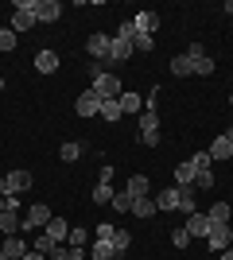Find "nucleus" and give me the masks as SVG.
I'll return each instance as SVG.
<instances>
[{
  "mask_svg": "<svg viewBox=\"0 0 233 260\" xmlns=\"http://www.w3.org/2000/svg\"><path fill=\"white\" fill-rule=\"evenodd\" d=\"M132 23H136V31H140V35H152L155 27H159V12H136Z\"/></svg>",
  "mask_w": 233,
  "mask_h": 260,
  "instance_id": "11",
  "label": "nucleus"
},
{
  "mask_svg": "<svg viewBox=\"0 0 233 260\" xmlns=\"http://www.w3.org/2000/svg\"><path fill=\"white\" fill-rule=\"evenodd\" d=\"M31 249H35V252H43V256H47V252L55 249V241L47 237V233H39V237H35V245H31Z\"/></svg>",
  "mask_w": 233,
  "mask_h": 260,
  "instance_id": "40",
  "label": "nucleus"
},
{
  "mask_svg": "<svg viewBox=\"0 0 233 260\" xmlns=\"http://www.w3.org/2000/svg\"><path fill=\"white\" fill-rule=\"evenodd\" d=\"M4 210H16V214H20V194H8V198H4Z\"/></svg>",
  "mask_w": 233,
  "mask_h": 260,
  "instance_id": "46",
  "label": "nucleus"
},
{
  "mask_svg": "<svg viewBox=\"0 0 233 260\" xmlns=\"http://www.w3.org/2000/svg\"><path fill=\"white\" fill-rule=\"evenodd\" d=\"M171 245H175V249H187V245H190L187 225H175V229H171Z\"/></svg>",
  "mask_w": 233,
  "mask_h": 260,
  "instance_id": "34",
  "label": "nucleus"
},
{
  "mask_svg": "<svg viewBox=\"0 0 233 260\" xmlns=\"http://www.w3.org/2000/svg\"><path fill=\"white\" fill-rule=\"evenodd\" d=\"M187 233H190V241H194V237H206V233H210V217L202 214V210L187 214Z\"/></svg>",
  "mask_w": 233,
  "mask_h": 260,
  "instance_id": "9",
  "label": "nucleus"
},
{
  "mask_svg": "<svg viewBox=\"0 0 233 260\" xmlns=\"http://www.w3.org/2000/svg\"><path fill=\"white\" fill-rule=\"evenodd\" d=\"M183 54H190V58H202V54H206V47H202V43H190Z\"/></svg>",
  "mask_w": 233,
  "mask_h": 260,
  "instance_id": "44",
  "label": "nucleus"
},
{
  "mask_svg": "<svg viewBox=\"0 0 233 260\" xmlns=\"http://www.w3.org/2000/svg\"><path fill=\"white\" fill-rule=\"evenodd\" d=\"M113 210H117V214H128V210H132V194H128V190H117V194H113V202H109Z\"/></svg>",
  "mask_w": 233,
  "mask_h": 260,
  "instance_id": "30",
  "label": "nucleus"
},
{
  "mask_svg": "<svg viewBox=\"0 0 233 260\" xmlns=\"http://www.w3.org/2000/svg\"><path fill=\"white\" fill-rule=\"evenodd\" d=\"M194 74H198V78H210V74H214V58H210V54L194 58Z\"/></svg>",
  "mask_w": 233,
  "mask_h": 260,
  "instance_id": "33",
  "label": "nucleus"
},
{
  "mask_svg": "<svg viewBox=\"0 0 233 260\" xmlns=\"http://www.w3.org/2000/svg\"><path fill=\"white\" fill-rule=\"evenodd\" d=\"M171 74L175 78H190L194 74V58H190V54H175V58H171Z\"/></svg>",
  "mask_w": 233,
  "mask_h": 260,
  "instance_id": "18",
  "label": "nucleus"
},
{
  "mask_svg": "<svg viewBox=\"0 0 233 260\" xmlns=\"http://www.w3.org/2000/svg\"><path fill=\"white\" fill-rule=\"evenodd\" d=\"M218 256H222V260H233V249H225V252H218Z\"/></svg>",
  "mask_w": 233,
  "mask_h": 260,
  "instance_id": "48",
  "label": "nucleus"
},
{
  "mask_svg": "<svg viewBox=\"0 0 233 260\" xmlns=\"http://www.w3.org/2000/svg\"><path fill=\"white\" fill-rule=\"evenodd\" d=\"M35 0H16V12H12V31L23 35V31H31L35 27Z\"/></svg>",
  "mask_w": 233,
  "mask_h": 260,
  "instance_id": "1",
  "label": "nucleus"
},
{
  "mask_svg": "<svg viewBox=\"0 0 233 260\" xmlns=\"http://www.w3.org/2000/svg\"><path fill=\"white\" fill-rule=\"evenodd\" d=\"M225 140H233V128H229V132H225Z\"/></svg>",
  "mask_w": 233,
  "mask_h": 260,
  "instance_id": "50",
  "label": "nucleus"
},
{
  "mask_svg": "<svg viewBox=\"0 0 233 260\" xmlns=\"http://www.w3.org/2000/svg\"><path fill=\"white\" fill-rule=\"evenodd\" d=\"M86 241H89V229H74L70 225V237H66L70 249H86Z\"/></svg>",
  "mask_w": 233,
  "mask_h": 260,
  "instance_id": "32",
  "label": "nucleus"
},
{
  "mask_svg": "<svg viewBox=\"0 0 233 260\" xmlns=\"http://www.w3.org/2000/svg\"><path fill=\"white\" fill-rule=\"evenodd\" d=\"M194 194H198L194 186H179V210L183 214H194Z\"/></svg>",
  "mask_w": 233,
  "mask_h": 260,
  "instance_id": "26",
  "label": "nucleus"
},
{
  "mask_svg": "<svg viewBox=\"0 0 233 260\" xmlns=\"http://www.w3.org/2000/svg\"><path fill=\"white\" fill-rule=\"evenodd\" d=\"M128 214H132V217H140V221H148V217H155V214H159V210H155V198H132V210H128Z\"/></svg>",
  "mask_w": 233,
  "mask_h": 260,
  "instance_id": "10",
  "label": "nucleus"
},
{
  "mask_svg": "<svg viewBox=\"0 0 233 260\" xmlns=\"http://www.w3.org/2000/svg\"><path fill=\"white\" fill-rule=\"evenodd\" d=\"M58 159H62V163H74V159H82V144L66 140L62 148H58Z\"/></svg>",
  "mask_w": 233,
  "mask_h": 260,
  "instance_id": "27",
  "label": "nucleus"
},
{
  "mask_svg": "<svg viewBox=\"0 0 233 260\" xmlns=\"http://www.w3.org/2000/svg\"><path fill=\"white\" fill-rule=\"evenodd\" d=\"M140 132H159V113H155V109H144V113H140Z\"/></svg>",
  "mask_w": 233,
  "mask_h": 260,
  "instance_id": "28",
  "label": "nucleus"
},
{
  "mask_svg": "<svg viewBox=\"0 0 233 260\" xmlns=\"http://www.w3.org/2000/svg\"><path fill=\"white\" fill-rule=\"evenodd\" d=\"M206 241H210V249H214V252H225V249H233V229H229V225H214V221H210V233H206Z\"/></svg>",
  "mask_w": 233,
  "mask_h": 260,
  "instance_id": "4",
  "label": "nucleus"
},
{
  "mask_svg": "<svg viewBox=\"0 0 233 260\" xmlns=\"http://www.w3.org/2000/svg\"><path fill=\"white\" fill-rule=\"evenodd\" d=\"M194 175H198L194 163H179V167H175V183L179 186H190V183H194Z\"/></svg>",
  "mask_w": 233,
  "mask_h": 260,
  "instance_id": "24",
  "label": "nucleus"
},
{
  "mask_svg": "<svg viewBox=\"0 0 233 260\" xmlns=\"http://www.w3.org/2000/svg\"><path fill=\"white\" fill-rule=\"evenodd\" d=\"M109 47H113V39H109V35H101V31H93L86 39V54H89V58H97V62L109 58Z\"/></svg>",
  "mask_w": 233,
  "mask_h": 260,
  "instance_id": "5",
  "label": "nucleus"
},
{
  "mask_svg": "<svg viewBox=\"0 0 233 260\" xmlns=\"http://www.w3.org/2000/svg\"><path fill=\"white\" fill-rule=\"evenodd\" d=\"M229 155H233V140L218 136V140L210 144V159H229Z\"/></svg>",
  "mask_w": 233,
  "mask_h": 260,
  "instance_id": "23",
  "label": "nucleus"
},
{
  "mask_svg": "<svg viewBox=\"0 0 233 260\" xmlns=\"http://www.w3.org/2000/svg\"><path fill=\"white\" fill-rule=\"evenodd\" d=\"M109 58H113V66L128 62V58H132V43H124V39H113V47H109Z\"/></svg>",
  "mask_w": 233,
  "mask_h": 260,
  "instance_id": "19",
  "label": "nucleus"
},
{
  "mask_svg": "<svg viewBox=\"0 0 233 260\" xmlns=\"http://www.w3.org/2000/svg\"><path fill=\"white\" fill-rule=\"evenodd\" d=\"M140 140H144L148 148H155V144H159V132H140Z\"/></svg>",
  "mask_w": 233,
  "mask_h": 260,
  "instance_id": "45",
  "label": "nucleus"
},
{
  "mask_svg": "<svg viewBox=\"0 0 233 260\" xmlns=\"http://www.w3.org/2000/svg\"><path fill=\"white\" fill-rule=\"evenodd\" d=\"M117 39L132 43V39H136V23H132V20H121V27H117Z\"/></svg>",
  "mask_w": 233,
  "mask_h": 260,
  "instance_id": "36",
  "label": "nucleus"
},
{
  "mask_svg": "<svg viewBox=\"0 0 233 260\" xmlns=\"http://www.w3.org/2000/svg\"><path fill=\"white\" fill-rule=\"evenodd\" d=\"M20 221L23 217L16 214V210H4V214H0V233H4V237H16V233H20Z\"/></svg>",
  "mask_w": 233,
  "mask_h": 260,
  "instance_id": "16",
  "label": "nucleus"
},
{
  "mask_svg": "<svg viewBox=\"0 0 233 260\" xmlns=\"http://www.w3.org/2000/svg\"><path fill=\"white\" fill-rule=\"evenodd\" d=\"M121 113H128V117H140V113H144V98L124 89V93H121Z\"/></svg>",
  "mask_w": 233,
  "mask_h": 260,
  "instance_id": "14",
  "label": "nucleus"
},
{
  "mask_svg": "<svg viewBox=\"0 0 233 260\" xmlns=\"http://www.w3.org/2000/svg\"><path fill=\"white\" fill-rule=\"evenodd\" d=\"M23 260H47V256H43V252H35V249H31V252H27Z\"/></svg>",
  "mask_w": 233,
  "mask_h": 260,
  "instance_id": "47",
  "label": "nucleus"
},
{
  "mask_svg": "<svg viewBox=\"0 0 233 260\" xmlns=\"http://www.w3.org/2000/svg\"><path fill=\"white\" fill-rule=\"evenodd\" d=\"M97 183H109V186H113V167H109V163L97 171Z\"/></svg>",
  "mask_w": 233,
  "mask_h": 260,
  "instance_id": "43",
  "label": "nucleus"
},
{
  "mask_svg": "<svg viewBox=\"0 0 233 260\" xmlns=\"http://www.w3.org/2000/svg\"><path fill=\"white\" fill-rule=\"evenodd\" d=\"M190 163H194V167H198V171H210V152H194V155H190Z\"/></svg>",
  "mask_w": 233,
  "mask_h": 260,
  "instance_id": "41",
  "label": "nucleus"
},
{
  "mask_svg": "<svg viewBox=\"0 0 233 260\" xmlns=\"http://www.w3.org/2000/svg\"><path fill=\"white\" fill-rule=\"evenodd\" d=\"M109 245H113V252H117V260H121L124 252L132 249V233H128V229H121V225H117V229H113V241H109Z\"/></svg>",
  "mask_w": 233,
  "mask_h": 260,
  "instance_id": "12",
  "label": "nucleus"
},
{
  "mask_svg": "<svg viewBox=\"0 0 233 260\" xmlns=\"http://www.w3.org/2000/svg\"><path fill=\"white\" fill-rule=\"evenodd\" d=\"M113 194H117V190H113L109 183H97V186H93V202H97V206H109Z\"/></svg>",
  "mask_w": 233,
  "mask_h": 260,
  "instance_id": "31",
  "label": "nucleus"
},
{
  "mask_svg": "<svg viewBox=\"0 0 233 260\" xmlns=\"http://www.w3.org/2000/svg\"><path fill=\"white\" fill-rule=\"evenodd\" d=\"M43 233L55 241V245H66V237H70V221H66V217H51V221L43 225Z\"/></svg>",
  "mask_w": 233,
  "mask_h": 260,
  "instance_id": "8",
  "label": "nucleus"
},
{
  "mask_svg": "<svg viewBox=\"0 0 233 260\" xmlns=\"http://www.w3.org/2000/svg\"><path fill=\"white\" fill-rule=\"evenodd\" d=\"M101 120H121L124 113H121V101H101V113H97Z\"/></svg>",
  "mask_w": 233,
  "mask_h": 260,
  "instance_id": "29",
  "label": "nucleus"
},
{
  "mask_svg": "<svg viewBox=\"0 0 233 260\" xmlns=\"http://www.w3.org/2000/svg\"><path fill=\"white\" fill-rule=\"evenodd\" d=\"M152 35H140V31H136V39H132V51H152Z\"/></svg>",
  "mask_w": 233,
  "mask_h": 260,
  "instance_id": "42",
  "label": "nucleus"
},
{
  "mask_svg": "<svg viewBox=\"0 0 233 260\" xmlns=\"http://www.w3.org/2000/svg\"><path fill=\"white\" fill-rule=\"evenodd\" d=\"M89 86L97 89L101 101H121V93H124V89H121V74H97Z\"/></svg>",
  "mask_w": 233,
  "mask_h": 260,
  "instance_id": "2",
  "label": "nucleus"
},
{
  "mask_svg": "<svg viewBox=\"0 0 233 260\" xmlns=\"http://www.w3.org/2000/svg\"><path fill=\"white\" fill-rule=\"evenodd\" d=\"M155 210H179V186H167L155 194Z\"/></svg>",
  "mask_w": 233,
  "mask_h": 260,
  "instance_id": "20",
  "label": "nucleus"
},
{
  "mask_svg": "<svg viewBox=\"0 0 233 260\" xmlns=\"http://www.w3.org/2000/svg\"><path fill=\"white\" fill-rule=\"evenodd\" d=\"M4 183H8V194H23V190H31V171L16 167V171L4 175Z\"/></svg>",
  "mask_w": 233,
  "mask_h": 260,
  "instance_id": "6",
  "label": "nucleus"
},
{
  "mask_svg": "<svg viewBox=\"0 0 233 260\" xmlns=\"http://www.w3.org/2000/svg\"><path fill=\"white\" fill-rule=\"evenodd\" d=\"M35 70H39V74H55L58 70V54L55 51H39L35 54Z\"/></svg>",
  "mask_w": 233,
  "mask_h": 260,
  "instance_id": "17",
  "label": "nucleus"
},
{
  "mask_svg": "<svg viewBox=\"0 0 233 260\" xmlns=\"http://www.w3.org/2000/svg\"><path fill=\"white\" fill-rule=\"evenodd\" d=\"M225 12H229V16H233V0H229V4H225Z\"/></svg>",
  "mask_w": 233,
  "mask_h": 260,
  "instance_id": "49",
  "label": "nucleus"
},
{
  "mask_svg": "<svg viewBox=\"0 0 233 260\" xmlns=\"http://www.w3.org/2000/svg\"><path fill=\"white\" fill-rule=\"evenodd\" d=\"M62 16V4L58 0H35V20L39 23H55Z\"/></svg>",
  "mask_w": 233,
  "mask_h": 260,
  "instance_id": "7",
  "label": "nucleus"
},
{
  "mask_svg": "<svg viewBox=\"0 0 233 260\" xmlns=\"http://www.w3.org/2000/svg\"><path fill=\"white\" fill-rule=\"evenodd\" d=\"M124 190H128L132 198H144V194H148V175H128Z\"/></svg>",
  "mask_w": 233,
  "mask_h": 260,
  "instance_id": "21",
  "label": "nucleus"
},
{
  "mask_svg": "<svg viewBox=\"0 0 233 260\" xmlns=\"http://www.w3.org/2000/svg\"><path fill=\"white\" fill-rule=\"evenodd\" d=\"M27 252H31V249L23 245V237H20V233H16V237H4V256H8V260H23Z\"/></svg>",
  "mask_w": 233,
  "mask_h": 260,
  "instance_id": "13",
  "label": "nucleus"
},
{
  "mask_svg": "<svg viewBox=\"0 0 233 260\" xmlns=\"http://www.w3.org/2000/svg\"><path fill=\"white\" fill-rule=\"evenodd\" d=\"M229 214H233V210H229V202H214L206 217H210L214 225H229Z\"/></svg>",
  "mask_w": 233,
  "mask_h": 260,
  "instance_id": "22",
  "label": "nucleus"
},
{
  "mask_svg": "<svg viewBox=\"0 0 233 260\" xmlns=\"http://www.w3.org/2000/svg\"><path fill=\"white\" fill-rule=\"evenodd\" d=\"M0 260H8V256H4V249H0Z\"/></svg>",
  "mask_w": 233,
  "mask_h": 260,
  "instance_id": "52",
  "label": "nucleus"
},
{
  "mask_svg": "<svg viewBox=\"0 0 233 260\" xmlns=\"http://www.w3.org/2000/svg\"><path fill=\"white\" fill-rule=\"evenodd\" d=\"M47 260H74V252H70V245H55L47 252Z\"/></svg>",
  "mask_w": 233,
  "mask_h": 260,
  "instance_id": "39",
  "label": "nucleus"
},
{
  "mask_svg": "<svg viewBox=\"0 0 233 260\" xmlns=\"http://www.w3.org/2000/svg\"><path fill=\"white\" fill-rule=\"evenodd\" d=\"M0 89H4V78H0Z\"/></svg>",
  "mask_w": 233,
  "mask_h": 260,
  "instance_id": "53",
  "label": "nucleus"
},
{
  "mask_svg": "<svg viewBox=\"0 0 233 260\" xmlns=\"http://www.w3.org/2000/svg\"><path fill=\"white\" fill-rule=\"evenodd\" d=\"M0 214H4V198H0Z\"/></svg>",
  "mask_w": 233,
  "mask_h": 260,
  "instance_id": "51",
  "label": "nucleus"
},
{
  "mask_svg": "<svg viewBox=\"0 0 233 260\" xmlns=\"http://www.w3.org/2000/svg\"><path fill=\"white\" fill-rule=\"evenodd\" d=\"M51 217H55V214H51V210H47L43 202H35V206L27 210V225H31V229H43L47 221H51Z\"/></svg>",
  "mask_w": 233,
  "mask_h": 260,
  "instance_id": "15",
  "label": "nucleus"
},
{
  "mask_svg": "<svg viewBox=\"0 0 233 260\" xmlns=\"http://www.w3.org/2000/svg\"><path fill=\"white\" fill-rule=\"evenodd\" d=\"M89 260H117L109 241H93V249H89Z\"/></svg>",
  "mask_w": 233,
  "mask_h": 260,
  "instance_id": "25",
  "label": "nucleus"
},
{
  "mask_svg": "<svg viewBox=\"0 0 233 260\" xmlns=\"http://www.w3.org/2000/svg\"><path fill=\"white\" fill-rule=\"evenodd\" d=\"M113 221H101V225H93V241H113Z\"/></svg>",
  "mask_w": 233,
  "mask_h": 260,
  "instance_id": "38",
  "label": "nucleus"
},
{
  "mask_svg": "<svg viewBox=\"0 0 233 260\" xmlns=\"http://www.w3.org/2000/svg\"><path fill=\"white\" fill-rule=\"evenodd\" d=\"M190 186H194V190H210V186H214V171H198Z\"/></svg>",
  "mask_w": 233,
  "mask_h": 260,
  "instance_id": "37",
  "label": "nucleus"
},
{
  "mask_svg": "<svg viewBox=\"0 0 233 260\" xmlns=\"http://www.w3.org/2000/svg\"><path fill=\"white\" fill-rule=\"evenodd\" d=\"M16 39L20 35L12 31V27H0V51H16Z\"/></svg>",
  "mask_w": 233,
  "mask_h": 260,
  "instance_id": "35",
  "label": "nucleus"
},
{
  "mask_svg": "<svg viewBox=\"0 0 233 260\" xmlns=\"http://www.w3.org/2000/svg\"><path fill=\"white\" fill-rule=\"evenodd\" d=\"M74 113H78V117H97V113H101V98H97V89H93V86H86L82 93H78Z\"/></svg>",
  "mask_w": 233,
  "mask_h": 260,
  "instance_id": "3",
  "label": "nucleus"
}]
</instances>
